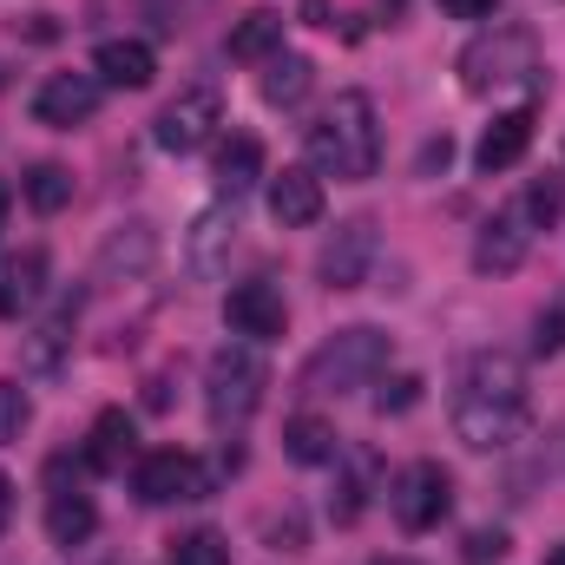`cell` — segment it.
I'll list each match as a JSON object with an SVG mask.
<instances>
[{"label":"cell","mask_w":565,"mask_h":565,"mask_svg":"<svg viewBox=\"0 0 565 565\" xmlns=\"http://www.w3.org/2000/svg\"><path fill=\"white\" fill-rule=\"evenodd\" d=\"M533 422V402H526V369L520 355L507 349H480L460 375V395H454V434L473 447V454H493V447H513Z\"/></svg>","instance_id":"cell-1"},{"label":"cell","mask_w":565,"mask_h":565,"mask_svg":"<svg viewBox=\"0 0 565 565\" xmlns=\"http://www.w3.org/2000/svg\"><path fill=\"white\" fill-rule=\"evenodd\" d=\"M309 145V171L316 178H342L362 184L382 171V126H375V99L369 93H335V106L302 132Z\"/></svg>","instance_id":"cell-2"},{"label":"cell","mask_w":565,"mask_h":565,"mask_svg":"<svg viewBox=\"0 0 565 565\" xmlns=\"http://www.w3.org/2000/svg\"><path fill=\"white\" fill-rule=\"evenodd\" d=\"M533 79H540V40H533L526 26L493 20V26L473 33L467 53H460V86H467L473 99H487V93H513V86H533Z\"/></svg>","instance_id":"cell-3"},{"label":"cell","mask_w":565,"mask_h":565,"mask_svg":"<svg viewBox=\"0 0 565 565\" xmlns=\"http://www.w3.org/2000/svg\"><path fill=\"white\" fill-rule=\"evenodd\" d=\"M388 355H395V342H388L375 322L335 329V335H329V342L309 355V369H302V388H309V395H349V388H362V382L388 375Z\"/></svg>","instance_id":"cell-4"},{"label":"cell","mask_w":565,"mask_h":565,"mask_svg":"<svg viewBox=\"0 0 565 565\" xmlns=\"http://www.w3.org/2000/svg\"><path fill=\"white\" fill-rule=\"evenodd\" d=\"M264 388H270V369H264V355L250 342L217 349L211 369H204V415H211V427L217 434H237V427L264 408Z\"/></svg>","instance_id":"cell-5"},{"label":"cell","mask_w":565,"mask_h":565,"mask_svg":"<svg viewBox=\"0 0 565 565\" xmlns=\"http://www.w3.org/2000/svg\"><path fill=\"white\" fill-rule=\"evenodd\" d=\"M447 507H454V473L440 460H408L388 487V513L402 533H434L447 520Z\"/></svg>","instance_id":"cell-6"},{"label":"cell","mask_w":565,"mask_h":565,"mask_svg":"<svg viewBox=\"0 0 565 565\" xmlns=\"http://www.w3.org/2000/svg\"><path fill=\"white\" fill-rule=\"evenodd\" d=\"M217 126H224L217 86H184V93L151 119V139H158V151H171V158H191V151H204V145L217 139Z\"/></svg>","instance_id":"cell-7"},{"label":"cell","mask_w":565,"mask_h":565,"mask_svg":"<svg viewBox=\"0 0 565 565\" xmlns=\"http://www.w3.org/2000/svg\"><path fill=\"white\" fill-rule=\"evenodd\" d=\"M132 493L145 507H178V500H204L211 493V467L184 447H158L132 467Z\"/></svg>","instance_id":"cell-8"},{"label":"cell","mask_w":565,"mask_h":565,"mask_svg":"<svg viewBox=\"0 0 565 565\" xmlns=\"http://www.w3.org/2000/svg\"><path fill=\"white\" fill-rule=\"evenodd\" d=\"M224 322H231V335H244V342H277L282 329H289V302H282V289L270 277L231 282Z\"/></svg>","instance_id":"cell-9"},{"label":"cell","mask_w":565,"mask_h":565,"mask_svg":"<svg viewBox=\"0 0 565 565\" xmlns=\"http://www.w3.org/2000/svg\"><path fill=\"white\" fill-rule=\"evenodd\" d=\"M99 99H106L99 73H46L40 93H33V119L53 126V132H73V126H86L99 113Z\"/></svg>","instance_id":"cell-10"},{"label":"cell","mask_w":565,"mask_h":565,"mask_svg":"<svg viewBox=\"0 0 565 565\" xmlns=\"http://www.w3.org/2000/svg\"><path fill=\"white\" fill-rule=\"evenodd\" d=\"M93 526H99L93 493H86L79 480H66V460H53V467H46V540L73 553V546L93 540Z\"/></svg>","instance_id":"cell-11"},{"label":"cell","mask_w":565,"mask_h":565,"mask_svg":"<svg viewBox=\"0 0 565 565\" xmlns=\"http://www.w3.org/2000/svg\"><path fill=\"white\" fill-rule=\"evenodd\" d=\"M231 244H237V204H211L191 217V237H184V270L198 282H217L231 270Z\"/></svg>","instance_id":"cell-12"},{"label":"cell","mask_w":565,"mask_h":565,"mask_svg":"<svg viewBox=\"0 0 565 565\" xmlns=\"http://www.w3.org/2000/svg\"><path fill=\"white\" fill-rule=\"evenodd\" d=\"M526 250H533V224H526L520 204H507L500 217L480 224V237H473V270H480V277H507V270L526 264Z\"/></svg>","instance_id":"cell-13"},{"label":"cell","mask_w":565,"mask_h":565,"mask_svg":"<svg viewBox=\"0 0 565 565\" xmlns=\"http://www.w3.org/2000/svg\"><path fill=\"white\" fill-rule=\"evenodd\" d=\"M369 264H375V224H369V217H349V224L322 244L316 277L329 282V289H362V282H369Z\"/></svg>","instance_id":"cell-14"},{"label":"cell","mask_w":565,"mask_h":565,"mask_svg":"<svg viewBox=\"0 0 565 565\" xmlns=\"http://www.w3.org/2000/svg\"><path fill=\"white\" fill-rule=\"evenodd\" d=\"M73 329H79V296H66L33 335H20V369L40 375V382H53L66 369V355H73Z\"/></svg>","instance_id":"cell-15"},{"label":"cell","mask_w":565,"mask_h":565,"mask_svg":"<svg viewBox=\"0 0 565 565\" xmlns=\"http://www.w3.org/2000/svg\"><path fill=\"white\" fill-rule=\"evenodd\" d=\"M46 296V250H0V322H20L33 302Z\"/></svg>","instance_id":"cell-16"},{"label":"cell","mask_w":565,"mask_h":565,"mask_svg":"<svg viewBox=\"0 0 565 565\" xmlns=\"http://www.w3.org/2000/svg\"><path fill=\"white\" fill-rule=\"evenodd\" d=\"M270 217H277L282 231H309L322 217V178L309 164H282L277 178H270Z\"/></svg>","instance_id":"cell-17"},{"label":"cell","mask_w":565,"mask_h":565,"mask_svg":"<svg viewBox=\"0 0 565 565\" xmlns=\"http://www.w3.org/2000/svg\"><path fill=\"white\" fill-rule=\"evenodd\" d=\"M533 106H513V113H500L487 132H480V145H473V164L493 178V171H513L520 158H526V145H533Z\"/></svg>","instance_id":"cell-18"},{"label":"cell","mask_w":565,"mask_h":565,"mask_svg":"<svg viewBox=\"0 0 565 565\" xmlns=\"http://www.w3.org/2000/svg\"><path fill=\"white\" fill-rule=\"evenodd\" d=\"M158 264V231L145 224V217H132V224H119L113 237H106V250H99V277L119 282V277H145Z\"/></svg>","instance_id":"cell-19"},{"label":"cell","mask_w":565,"mask_h":565,"mask_svg":"<svg viewBox=\"0 0 565 565\" xmlns=\"http://www.w3.org/2000/svg\"><path fill=\"white\" fill-rule=\"evenodd\" d=\"M93 73H99V86H126V93H139V86L158 79V53H151L145 40H99Z\"/></svg>","instance_id":"cell-20"},{"label":"cell","mask_w":565,"mask_h":565,"mask_svg":"<svg viewBox=\"0 0 565 565\" xmlns=\"http://www.w3.org/2000/svg\"><path fill=\"white\" fill-rule=\"evenodd\" d=\"M139 454V422L126 415V408H106L93 434H86V467L93 473H126V460Z\"/></svg>","instance_id":"cell-21"},{"label":"cell","mask_w":565,"mask_h":565,"mask_svg":"<svg viewBox=\"0 0 565 565\" xmlns=\"http://www.w3.org/2000/svg\"><path fill=\"white\" fill-rule=\"evenodd\" d=\"M257 178H264V139L231 132V139H224V151H217V198H224V204H237Z\"/></svg>","instance_id":"cell-22"},{"label":"cell","mask_w":565,"mask_h":565,"mask_svg":"<svg viewBox=\"0 0 565 565\" xmlns=\"http://www.w3.org/2000/svg\"><path fill=\"white\" fill-rule=\"evenodd\" d=\"M282 454L296 460V467H329L335 454H342V434L329 415H296V422L282 427Z\"/></svg>","instance_id":"cell-23"},{"label":"cell","mask_w":565,"mask_h":565,"mask_svg":"<svg viewBox=\"0 0 565 565\" xmlns=\"http://www.w3.org/2000/svg\"><path fill=\"white\" fill-rule=\"evenodd\" d=\"M335 467H342V454H335ZM369 480H375V454H349V467H342V480H335V493H329V520H335V526H355V520H362Z\"/></svg>","instance_id":"cell-24"},{"label":"cell","mask_w":565,"mask_h":565,"mask_svg":"<svg viewBox=\"0 0 565 565\" xmlns=\"http://www.w3.org/2000/svg\"><path fill=\"white\" fill-rule=\"evenodd\" d=\"M277 53H282V13L250 7V13L231 26V60H277Z\"/></svg>","instance_id":"cell-25"},{"label":"cell","mask_w":565,"mask_h":565,"mask_svg":"<svg viewBox=\"0 0 565 565\" xmlns=\"http://www.w3.org/2000/svg\"><path fill=\"white\" fill-rule=\"evenodd\" d=\"M309 86H316V66H309L302 53H277V60H264V99H270V106H302Z\"/></svg>","instance_id":"cell-26"},{"label":"cell","mask_w":565,"mask_h":565,"mask_svg":"<svg viewBox=\"0 0 565 565\" xmlns=\"http://www.w3.org/2000/svg\"><path fill=\"white\" fill-rule=\"evenodd\" d=\"M20 191H26V204H33L40 217H53V211H66V204H73V171H66V164H53V158H40V164L20 178Z\"/></svg>","instance_id":"cell-27"},{"label":"cell","mask_w":565,"mask_h":565,"mask_svg":"<svg viewBox=\"0 0 565 565\" xmlns=\"http://www.w3.org/2000/svg\"><path fill=\"white\" fill-rule=\"evenodd\" d=\"M520 211H526V224H533V231H553V224H559V211H565V184H559V178H533V184H526V198H520Z\"/></svg>","instance_id":"cell-28"},{"label":"cell","mask_w":565,"mask_h":565,"mask_svg":"<svg viewBox=\"0 0 565 565\" xmlns=\"http://www.w3.org/2000/svg\"><path fill=\"white\" fill-rule=\"evenodd\" d=\"M422 375H375V415H408V408H422Z\"/></svg>","instance_id":"cell-29"},{"label":"cell","mask_w":565,"mask_h":565,"mask_svg":"<svg viewBox=\"0 0 565 565\" xmlns=\"http://www.w3.org/2000/svg\"><path fill=\"white\" fill-rule=\"evenodd\" d=\"M171 565H231V546H224V533L198 526V533H184V540L171 546Z\"/></svg>","instance_id":"cell-30"},{"label":"cell","mask_w":565,"mask_h":565,"mask_svg":"<svg viewBox=\"0 0 565 565\" xmlns=\"http://www.w3.org/2000/svg\"><path fill=\"white\" fill-rule=\"evenodd\" d=\"M33 422V402H26V388L20 382H0V447H13L20 434Z\"/></svg>","instance_id":"cell-31"},{"label":"cell","mask_w":565,"mask_h":565,"mask_svg":"<svg viewBox=\"0 0 565 565\" xmlns=\"http://www.w3.org/2000/svg\"><path fill=\"white\" fill-rule=\"evenodd\" d=\"M533 355H565V302L540 309V322H533Z\"/></svg>","instance_id":"cell-32"},{"label":"cell","mask_w":565,"mask_h":565,"mask_svg":"<svg viewBox=\"0 0 565 565\" xmlns=\"http://www.w3.org/2000/svg\"><path fill=\"white\" fill-rule=\"evenodd\" d=\"M467 559H473V565H487V559H507V533H500V526H487V533H473V540H467Z\"/></svg>","instance_id":"cell-33"},{"label":"cell","mask_w":565,"mask_h":565,"mask_svg":"<svg viewBox=\"0 0 565 565\" xmlns=\"http://www.w3.org/2000/svg\"><path fill=\"white\" fill-rule=\"evenodd\" d=\"M447 158H454V139L440 132V139H427V145H422V158H415V171H422V178H434V171H447Z\"/></svg>","instance_id":"cell-34"},{"label":"cell","mask_w":565,"mask_h":565,"mask_svg":"<svg viewBox=\"0 0 565 565\" xmlns=\"http://www.w3.org/2000/svg\"><path fill=\"white\" fill-rule=\"evenodd\" d=\"M440 7H447L454 20H493V13H500V0H440Z\"/></svg>","instance_id":"cell-35"},{"label":"cell","mask_w":565,"mask_h":565,"mask_svg":"<svg viewBox=\"0 0 565 565\" xmlns=\"http://www.w3.org/2000/svg\"><path fill=\"white\" fill-rule=\"evenodd\" d=\"M329 13H335V7H329V0H302V26H335V20H329Z\"/></svg>","instance_id":"cell-36"},{"label":"cell","mask_w":565,"mask_h":565,"mask_svg":"<svg viewBox=\"0 0 565 565\" xmlns=\"http://www.w3.org/2000/svg\"><path fill=\"white\" fill-rule=\"evenodd\" d=\"M7 520H13V480L0 473V533H7Z\"/></svg>","instance_id":"cell-37"},{"label":"cell","mask_w":565,"mask_h":565,"mask_svg":"<svg viewBox=\"0 0 565 565\" xmlns=\"http://www.w3.org/2000/svg\"><path fill=\"white\" fill-rule=\"evenodd\" d=\"M7 204H13V198H7V184H0V231H7Z\"/></svg>","instance_id":"cell-38"},{"label":"cell","mask_w":565,"mask_h":565,"mask_svg":"<svg viewBox=\"0 0 565 565\" xmlns=\"http://www.w3.org/2000/svg\"><path fill=\"white\" fill-rule=\"evenodd\" d=\"M546 565H565V546H553V553H546Z\"/></svg>","instance_id":"cell-39"},{"label":"cell","mask_w":565,"mask_h":565,"mask_svg":"<svg viewBox=\"0 0 565 565\" xmlns=\"http://www.w3.org/2000/svg\"><path fill=\"white\" fill-rule=\"evenodd\" d=\"M375 565H415V559H375Z\"/></svg>","instance_id":"cell-40"},{"label":"cell","mask_w":565,"mask_h":565,"mask_svg":"<svg viewBox=\"0 0 565 565\" xmlns=\"http://www.w3.org/2000/svg\"><path fill=\"white\" fill-rule=\"evenodd\" d=\"M388 13H402V0H388Z\"/></svg>","instance_id":"cell-41"},{"label":"cell","mask_w":565,"mask_h":565,"mask_svg":"<svg viewBox=\"0 0 565 565\" xmlns=\"http://www.w3.org/2000/svg\"><path fill=\"white\" fill-rule=\"evenodd\" d=\"M0 86H7V73H0Z\"/></svg>","instance_id":"cell-42"}]
</instances>
